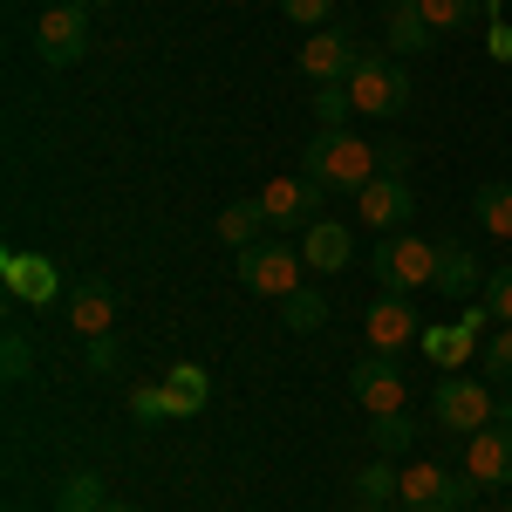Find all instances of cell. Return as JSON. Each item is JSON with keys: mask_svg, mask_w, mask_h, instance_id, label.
<instances>
[{"mask_svg": "<svg viewBox=\"0 0 512 512\" xmlns=\"http://www.w3.org/2000/svg\"><path fill=\"white\" fill-rule=\"evenodd\" d=\"M301 178L321 185V192H362L369 178H383V164H376L369 137H355V130H315V144L301 151Z\"/></svg>", "mask_w": 512, "mask_h": 512, "instance_id": "cell-1", "label": "cell"}, {"mask_svg": "<svg viewBox=\"0 0 512 512\" xmlns=\"http://www.w3.org/2000/svg\"><path fill=\"white\" fill-rule=\"evenodd\" d=\"M301 253L294 246H280V239H260V246H246L239 253V287L246 294H260V301H287V294H301Z\"/></svg>", "mask_w": 512, "mask_h": 512, "instance_id": "cell-2", "label": "cell"}, {"mask_svg": "<svg viewBox=\"0 0 512 512\" xmlns=\"http://www.w3.org/2000/svg\"><path fill=\"white\" fill-rule=\"evenodd\" d=\"M35 55L48 69H76L89 55V7H69V0H48L35 14Z\"/></svg>", "mask_w": 512, "mask_h": 512, "instance_id": "cell-3", "label": "cell"}, {"mask_svg": "<svg viewBox=\"0 0 512 512\" xmlns=\"http://www.w3.org/2000/svg\"><path fill=\"white\" fill-rule=\"evenodd\" d=\"M431 417L444 424V431L472 437V431H485V424H499V396L485 390L478 376H444V383L431 390Z\"/></svg>", "mask_w": 512, "mask_h": 512, "instance_id": "cell-4", "label": "cell"}, {"mask_svg": "<svg viewBox=\"0 0 512 512\" xmlns=\"http://www.w3.org/2000/svg\"><path fill=\"white\" fill-rule=\"evenodd\" d=\"M349 96H355V117H403V103H410V76L383 62V55H362L349 76Z\"/></svg>", "mask_w": 512, "mask_h": 512, "instance_id": "cell-5", "label": "cell"}, {"mask_svg": "<svg viewBox=\"0 0 512 512\" xmlns=\"http://www.w3.org/2000/svg\"><path fill=\"white\" fill-rule=\"evenodd\" d=\"M369 274L383 280V294L431 287L437 280V246H424V239H383V246L369 253Z\"/></svg>", "mask_w": 512, "mask_h": 512, "instance_id": "cell-6", "label": "cell"}, {"mask_svg": "<svg viewBox=\"0 0 512 512\" xmlns=\"http://www.w3.org/2000/svg\"><path fill=\"white\" fill-rule=\"evenodd\" d=\"M349 390H355V403H362L369 417H396V410H403V396H410V376H403V362H396V355L369 349L349 369Z\"/></svg>", "mask_w": 512, "mask_h": 512, "instance_id": "cell-7", "label": "cell"}, {"mask_svg": "<svg viewBox=\"0 0 512 512\" xmlns=\"http://www.w3.org/2000/svg\"><path fill=\"white\" fill-rule=\"evenodd\" d=\"M472 492H478V478H451L444 465H410L396 499H403L410 512H465Z\"/></svg>", "mask_w": 512, "mask_h": 512, "instance_id": "cell-8", "label": "cell"}, {"mask_svg": "<svg viewBox=\"0 0 512 512\" xmlns=\"http://www.w3.org/2000/svg\"><path fill=\"white\" fill-rule=\"evenodd\" d=\"M355 62H362V41L349 28H315L301 41V76L308 82H349Z\"/></svg>", "mask_w": 512, "mask_h": 512, "instance_id": "cell-9", "label": "cell"}, {"mask_svg": "<svg viewBox=\"0 0 512 512\" xmlns=\"http://www.w3.org/2000/svg\"><path fill=\"white\" fill-rule=\"evenodd\" d=\"M0 280H7V294L28 301V308H48V301L62 294L55 260H41V253H28V246H7V253H0Z\"/></svg>", "mask_w": 512, "mask_h": 512, "instance_id": "cell-10", "label": "cell"}, {"mask_svg": "<svg viewBox=\"0 0 512 512\" xmlns=\"http://www.w3.org/2000/svg\"><path fill=\"white\" fill-rule=\"evenodd\" d=\"M417 335H424V315L410 308V294H383V301H369V349L403 355Z\"/></svg>", "mask_w": 512, "mask_h": 512, "instance_id": "cell-11", "label": "cell"}, {"mask_svg": "<svg viewBox=\"0 0 512 512\" xmlns=\"http://www.w3.org/2000/svg\"><path fill=\"white\" fill-rule=\"evenodd\" d=\"M465 472L478 485H506L512 492V424H485L465 437Z\"/></svg>", "mask_w": 512, "mask_h": 512, "instance_id": "cell-12", "label": "cell"}, {"mask_svg": "<svg viewBox=\"0 0 512 512\" xmlns=\"http://www.w3.org/2000/svg\"><path fill=\"white\" fill-rule=\"evenodd\" d=\"M410 212H417V198H410L403 178H369V185L355 192V219H362V226H376V233H396Z\"/></svg>", "mask_w": 512, "mask_h": 512, "instance_id": "cell-13", "label": "cell"}, {"mask_svg": "<svg viewBox=\"0 0 512 512\" xmlns=\"http://www.w3.org/2000/svg\"><path fill=\"white\" fill-rule=\"evenodd\" d=\"M315 198H321V185H308L301 171L294 178H274L267 192H260V212H267V226H315Z\"/></svg>", "mask_w": 512, "mask_h": 512, "instance_id": "cell-14", "label": "cell"}, {"mask_svg": "<svg viewBox=\"0 0 512 512\" xmlns=\"http://www.w3.org/2000/svg\"><path fill=\"white\" fill-rule=\"evenodd\" d=\"M301 260H308L315 274H342V267H355V233L342 219H315V226L301 233Z\"/></svg>", "mask_w": 512, "mask_h": 512, "instance_id": "cell-15", "label": "cell"}, {"mask_svg": "<svg viewBox=\"0 0 512 512\" xmlns=\"http://www.w3.org/2000/svg\"><path fill=\"white\" fill-rule=\"evenodd\" d=\"M110 321H117V301H110V287H103V280H82L76 294H69V328H76L82 342H89V335H110Z\"/></svg>", "mask_w": 512, "mask_h": 512, "instance_id": "cell-16", "label": "cell"}, {"mask_svg": "<svg viewBox=\"0 0 512 512\" xmlns=\"http://www.w3.org/2000/svg\"><path fill=\"white\" fill-rule=\"evenodd\" d=\"M383 41H390L396 55H431V48H437V28L424 21V7H417V0H396Z\"/></svg>", "mask_w": 512, "mask_h": 512, "instance_id": "cell-17", "label": "cell"}, {"mask_svg": "<svg viewBox=\"0 0 512 512\" xmlns=\"http://www.w3.org/2000/svg\"><path fill=\"white\" fill-rule=\"evenodd\" d=\"M164 390H171V410H178V424L205 410V396H212V376L198 369V362H171L164 369Z\"/></svg>", "mask_w": 512, "mask_h": 512, "instance_id": "cell-18", "label": "cell"}, {"mask_svg": "<svg viewBox=\"0 0 512 512\" xmlns=\"http://www.w3.org/2000/svg\"><path fill=\"white\" fill-rule=\"evenodd\" d=\"M437 294H451V301H465V294H478V260L465 253V246H437Z\"/></svg>", "mask_w": 512, "mask_h": 512, "instance_id": "cell-19", "label": "cell"}, {"mask_svg": "<svg viewBox=\"0 0 512 512\" xmlns=\"http://www.w3.org/2000/svg\"><path fill=\"white\" fill-rule=\"evenodd\" d=\"M260 226H267L260 198H239V205H226V212H219V239H226L233 253H246V246H260Z\"/></svg>", "mask_w": 512, "mask_h": 512, "instance_id": "cell-20", "label": "cell"}, {"mask_svg": "<svg viewBox=\"0 0 512 512\" xmlns=\"http://www.w3.org/2000/svg\"><path fill=\"white\" fill-rule=\"evenodd\" d=\"M472 212H478V233L512 239V185H478Z\"/></svg>", "mask_w": 512, "mask_h": 512, "instance_id": "cell-21", "label": "cell"}, {"mask_svg": "<svg viewBox=\"0 0 512 512\" xmlns=\"http://www.w3.org/2000/svg\"><path fill=\"white\" fill-rule=\"evenodd\" d=\"M396 492H403V472H396V465H383V458L355 472V499H362L369 512H376V506H390Z\"/></svg>", "mask_w": 512, "mask_h": 512, "instance_id": "cell-22", "label": "cell"}, {"mask_svg": "<svg viewBox=\"0 0 512 512\" xmlns=\"http://www.w3.org/2000/svg\"><path fill=\"white\" fill-rule=\"evenodd\" d=\"M103 506H110L103 472H69L62 478V512H103Z\"/></svg>", "mask_w": 512, "mask_h": 512, "instance_id": "cell-23", "label": "cell"}, {"mask_svg": "<svg viewBox=\"0 0 512 512\" xmlns=\"http://www.w3.org/2000/svg\"><path fill=\"white\" fill-rule=\"evenodd\" d=\"M417 7H424V21H431L437 35H465V28L478 21V7H485V0H417Z\"/></svg>", "mask_w": 512, "mask_h": 512, "instance_id": "cell-24", "label": "cell"}, {"mask_svg": "<svg viewBox=\"0 0 512 512\" xmlns=\"http://www.w3.org/2000/svg\"><path fill=\"white\" fill-rule=\"evenodd\" d=\"M349 117H355L349 82H315V123H321V130H342Z\"/></svg>", "mask_w": 512, "mask_h": 512, "instance_id": "cell-25", "label": "cell"}, {"mask_svg": "<svg viewBox=\"0 0 512 512\" xmlns=\"http://www.w3.org/2000/svg\"><path fill=\"white\" fill-rule=\"evenodd\" d=\"M280 321H287V328H294V335H315L321 321H328V301H321V294H308V287H301V294H287V301H280Z\"/></svg>", "mask_w": 512, "mask_h": 512, "instance_id": "cell-26", "label": "cell"}, {"mask_svg": "<svg viewBox=\"0 0 512 512\" xmlns=\"http://www.w3.org/2000/svg\"><path fill=\"white\" fill-rule=\"evenodd\" d=\"M130 417H137V424H178L171 390H164V383H137V390H130Z\"/></svg>", "mask_w": 512, "mask_h": 512, "instance_id": "cell-27", "label": "cell"}, {"mask_svg": "<svg viewBox=\"0 0 512 512\" xmlns=\"http://www.w3.org/2000/svg\"><path fill=\"white\" fill-rule=\"evenodd\" d=\"M424 349H431L444 369H458V362L472 355V328H424Z\"/></svg>", "mask_w": 512, "mask_h": 512, "instance_id": "cell-28", "label": "cell"}, {"mask_svg": "<svg viewBox=\"0 0 512 512\" xmlns=\"http://www.w3.org/2000/svg\"><path fill=\"white\" fill-rule=\"evenodd\" d=\"M28 369H35V342H28L21 328H7V342H0V376H7V383H21Z\"/></svg>", "mask_w": 512, "mask_h": 512, "instance_id": "cell-29", "label": "cell"}, {"mask_svg": "<svg viewBox=\"0 0 512 512\" xmlns=\"http://www.w3.org/2000/svg\"><path fill=\"white\" fill-rule=\"evenodd\" d=\"M485 315L499 321V328H512V267H492L485 274Z\"/></svg>", "mask_w": 512, "mask_h": 512, "instance_id": "cell-30", "label": "cell"}, {"mask_svg": "<svg viewBox=\"0 0 512 512\" xmlns=\"http://www.w3.org/2000/svg\"><path fill=\"white\" fill-rule=\"evenodd\" d=\"M117 362H123L117 335H89V342H82V369H89V376H117Z\"/></svg>", "mask_w": 512, "mask_h": 512, "instance_id": "cell-31", "label": "cell"}, {"mask_svg": "<svg viewBox=\"0 0 512 512\" xmlns=\"http://www.w3.org/2000/svg\"><path fill=\"white\" fill-rule=\"evenodd\" d=\"M280 14H287V21H301V28L315 35V28H328V14H335V0H280Z\"/></svg>", "mask_w": 512, "mask_h": 512, "instance_id": "cell-32", "label": "cell"}, {"mask_svg": "<svg viewBox=\"0 0 512 512\" xmlns=\"http://www.w3.org/2000/svg\"><path fill=\"white\" fill-rule=\"evenodd\" d=\"M485 376H492V383H512V328H499V335L485 342Z\"/></svg>", "mask_w": 512, "mask_h": 512, "instance_id": "cell-33", "label": "cell"}, {"mask_svg": "<svg viewBox=\"0 0 512 512\" xmlns=\"http://www.w3.org/2000/svg\"><path fill=\"white\" fill-rule=\"evenodd\" d=\"M410 437H417V424H410V410H396V417H376V444H383V451H403Z\"/></svg>", "mask_w": 512, "mask_h": 512, "instance_id": "cell-34", "label": "cell"}, {"mask_svg": "<svg viewBox=\"0 0 512 512\" xmlns=\"http://www.w3.org/2000/svg\"><path fill=\"white\" fill-rule=\"evenodd\" d=\"M376 164H383V178H403V171H410V144H376Z\"/></svg>", "mask_w": 512, "mask_h": 512, "instance_id": "cell-35", "label": "cell"}, {"mask_svg": "<svg viewBox=\"0 0 512 512\" xmlns=\"http://www.w3.org/2000/svg\"><path fill=\"white\" fill-rule=\"evenodd\" d=\"M492 55H499V62H512V28H506V21L492 28Z\"/></svg>", "mask_w": 512, "mask_h": 512, "instance_id": "cell-36", "label": "cell"}, {"mask_svg": "<svg viewBox=\"0 0 512 512\" xmlns=\"http://www.w3.org/2000/svg\"><path fill=\"white\" fill-rule=\"evenodd\" d=\"M103 512H137V506H123V499H110V506H103Z\"/></svg>", "mask_w": 512, "mask_h": 512, "instance_id": "cell-37", "label": "cell"}, {"mask_svg": "<svg viewBox=\"0 0 512 512\" xmlns=\"http://www.w3.org/2000/svg\"><path fill=\"white\" fill-rule=\"evenodd\" d=\"M465 512H485V506H465Z\"/></svg>", "mask_w": 512, "mask_h": 512, "instance_id": "cell-38", "label": "cell"}, {"mask_svg": "<svg viewBox=\"0 0 512 512\" xmlns=\"http://www.w3.org/2000/svg\"><path fill=\"white\" fill-rule=\"evenodd\" d=\"M506 512H512V499H506Z\"/></svg>", "mask_w": 512, "mask_h": 512, "instance_id": "cell-39", "label": "cell"}, {"mask_svg": "<svg viewBox=\"0 0 512 512\" xmlns=\"http://www.w3.org/2000/svg\"><path fill=\"white\" fill-rule=\"evenodd\" d=\"M69 7H76V0H69Z\"/></svg>", "mask_w": 512, "mask_h": 512, "instance_id": "cell-40", "label": "cell"}, {"mask_svg": "<svg viewBox=\"0 0 512 512\" xmlns=\"http://www.w3.org/2000/svg\"><path fill=\"white\" fill-rule=\"evenodd\" d=\"M55 512H62V506H55Z\"/></svg>", "mask_w": 512, "mask_h": 512, "instance_id": "cell-41", "label": "cell"}]
</instances>
